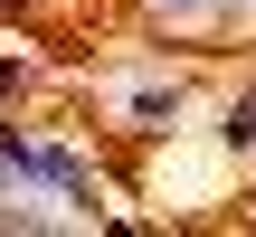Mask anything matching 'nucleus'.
I'll list each match as a JSON object with an SVG mask.
<instances>
[{
	"instance_id": "f257e3e1",
	"label": "nucleus",
	"mask_w": 256,
	"mask_h": 237,
	"mask_svg": "<svg viewBox=\"0 0 256 237\" xmlns=\"http://www.w3.org/2000/svg\"><path fill=\"white\" fill-rule=\"evenodd\" d=\"M124 114H133V133H171V114H180V86H133V95H124Z\"/></svg>"
},
{
	"instance_id": "7ed1b4c3",
	"label": "nucleus",
	"mask_w": 256,
	"mask_h": 237,
	"mask_svg": "<svg viewBox=\"0 0 256 237\" xmlns=\"http://www.w3.org/2000/svg\"><path fill=\"white\" fill-rule=\"evenodd\" d=\"M19 76H28V66H19V57H0V95H10V86H19Z\"/></svg>"
},
{
	"instance_id": "f03ea898",
	"label": "nucleus",
	"mask_w": 256,
	"mask_h": 237,
	"mask_svg": "<svg viewBox=\"0 0 256 237\" xmlns=\"http://www.w3.org/2000/svg\"><path fill=\"white\" fill-rule=\"evenodd\" d=\"M218 133H228V152H256V95L228 104V124H218Z\"/></svg>"
}]
</instances>
